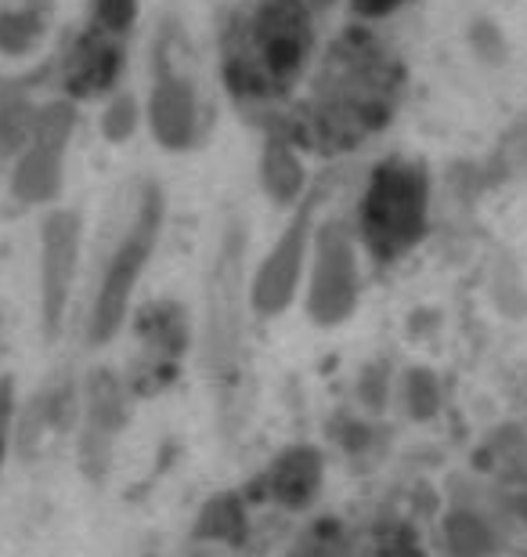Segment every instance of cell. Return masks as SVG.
<instances>
[{"label": "cell", "instance_id": "obj_7", "mask_svg": "<svg viewBox=\"0 0 527 557\" xmlns=\"http://www.w3.org/2000/svg\"><path fill=\"white\" fill-rule=\"evenodd\" d=\"M149 124L155 141L166 145V149H185V145H192L199 131L196 87L166 62H160V76H155L149 95Z\"/></svg>", "mask_w": 527, "mask_h": 557}, {"label": "cell", "instance_id": "obj_13", "mask_svg": "<svg viewBox=\"0 0 527 557\" xmlns=\"http://www.w3.org/2000/svg\"><path fill=\"white\" fill-rule=\"evenodd\" d=\"M134 127H138V106H134L130 95H120L116 102L105 109L102 116V131L109 141H127L134 135Z\"/></svg>", "mask_w": 527, "mask_h": 557}, {"label": "cell", "instance_id": "obj_15", "mask_svg": "<svg viewBox=\"0 0 527 557\" xmlns=\"http://www.w3.org/2000/svg\"><path fill=\"white\" fill-rule=\"evenodd\" d=\"M8 409H11V384L0 381V442H4V423H8Z\"/></svg>", "mask_w": 527, "mask_h": 557}, {"label": "cell", "instance_id": "obj_4", "mask_svg": "<svg viewBox=\"0 0 527 557\" xmlns=\"http://www.w3.org/2000/svg\"><path fill=\"white\" fill-rule=\"evenodd\" d=\"M76 127V109L70 102H51L37 109L26 145L15 152L11 166V196L26 207L51 203L65 182V149Z\"/></svg>", "mask_w": 527, "mask_h": 557}, {"label": "cell", "instance_id": "obj_16", "mask_svg": "<svg viewBox=\"0 0 527 557\" xmlns=\"http://www.w3.org/2000/svg\"><path fill=\"white\" fill-rule=\"evenodd\" d=\"M304 4H308L311 11H325V8H332L336 0H304Z\"/></svg>", "mask_w": 527, "mask_h": 557}, {"label": "cell", "instance_id": "obj_9", "mask_svg": "<svg viewBox=\"0 0 527 557\" xmlns=\"http://www.w3.org/2000/svg\"><path fill=\"white\" fill-rule=\"evenodd\" d=\"M123 54L116 48V37L105 29H91L76 40V48L70 51V62H65V91L73 98H95L109 91L120 76Z\"/></svg>", "mask_w": 527, "mask_h": 557}, {"label": "cell", "instance_id": "obj_11", "mask_svg": "<svg viewBox=\"0 0 527 557\" xmlns=\"http://www.w3.org/2000/svg\"><path fill=\"white\" fill-rule=\"evenodd\" d=\"M43 37V11L33 8V11H8L0 15V54H29L33 48L40 44Z\"/></svg>", "mask_w": 527, "mask_h": 557}, {"label": "cell", "instance_id": "obj_14", "mask_svg": "<svg viewBox=\"0 0 527 557\" xmlns=\"http://www.w3.org/2000/svg\"><path fill=\"white\" fill-rule=\"evenodd\" d=\"M401 4H405V0H354V11L365 18H379V15H390V11Z\"/></svg>", "mask_w": 527, "mask_h": 557}, {"label": "cell", "instance_id": "obj_2", "mask_svg": "<svg viewBox=\"0 0 527 557\" xmlns=\"http://www.w3.org/2000/svg\"><path fill=\"white\" fill-rule=\"evenodd\" d=\"M311 44V8L304 0H264L250 18V44H246L242 84L253 91L289 87L304 73Z\"/></svg>", "mask_w": 527, "mask_h": 557}, {"label": "cell", "instance_id": "obj_5", "mask_svg": "<svg viewBox=\"0 0 527 557\" xmlns=\"http://www.w3.org/2000/svg\"><path fill=\"white\" fill-rule=\"evenodd\" d=\"M80 243L84 221L76 210H51L40 221V311L48 337L59 333L65 305H70L76 264H80Z\"/></svg>", "mask_w": 527, "mask_h": 557}, {"label": "cell", "instance_id": "obj_12", "mask_svg": "<svg viewBox=\"0 0 527 557\" xmlns=\"http://www.w3.org/2000/svg\"><path fill=\"white\" fill-rule=\"evenodd\" d=\"M138 18V0H95V26L120 37Z\"/></svg>", "mask_w": 527, "mask_h": 557}, {"label": "cell", "instance_id": "obj_1", "mask_svg": "<svg viewBox=\"0 0 527 557\" xmlns=\"http://www.w3.org/2000/svg\"><path fill=\"white\" fill-rule=\"evenodd\" d=\"M163 210H166L163 188L155 182H141L134 188L130 218L123 221L116 239H112L102 283H98V294H95V311H91V341L95 344H105L112 333L120 330L123 315H127L134 286H138L145 264H149L155 243H160Z\"/></svg>", "mask_w": 527, "mask_h": 557}, {"label": "cell", "instance_id": "obj_10", "mask_svg": "<svg viewBox=\"0 0 527 557\" xmlns=\"http://www.w3.org/2000/svg\"><path fill=\"white\" fill-rule=\"evenodd\" d=\"M261 182L267 188V196H275L278 203H289V199L300 196V188H304V166H300V160L286 141H267V149L261 156Z\"/></svg>", "mask_w": 527, "mask_h": 557}, {"label": "cell", "instance_id": "obj_8", "mask_svg": "<svg viewBox=\"0 0 527 557\" xmlns=\"http://www.w3.org/2000/svg\"><path fill=\"white\" fill-rule=\"evenodd\" d=\"M308 210L300 214L293 225L286 228V236L275 243L272 258L261 264L253 283V305L261 311H278L289 305L300 278V264H304V250H308Z\"/></svg>", "mask_w": 527, "mask_h": 557}, {"label": "cell", "instance_id": "obj_3", "mask_svg": "<svg viewBox=\"0 0 527 557\" xmlns=\"http://www.w3.org/2000/svg\"><path fill=\"white\" fill-rule=\"evenodd\" d=\"M426 174L416 163H379L362 199V236L376 258H398L426 228Z\"/></svg>", "mask_w": 527, "mask_h": 557}, {"label": "cell", "instance_id": "obj_6", "mask_svg": "<svg viewBox=\"0 0 527 557\" xmlns=\"http://www.w3.org/2000/svg\"><path fill=\"white\" fill-rule=\"evenodd\" d=\"M357 294L354 243L343 225H325L318 236V264L311 283V311L318 319H340L351 311Z\"/></svg>", "mask_w": 527, "mask_h": 557}]
</instances>
